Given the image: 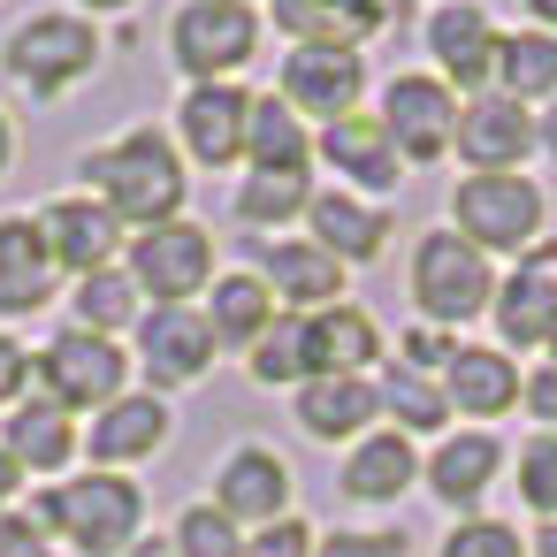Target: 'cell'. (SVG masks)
Wrapping results in <instances>:
<instances>
[{
  "instance_id": "7c38bea8",
  "label": "cell",
  "mask_w": 557,
  "mask_h": 557,
  "mask_svg": "<svg viewBox=\"0 0 557 557\" xmlns=\"http://www.w3.org/2000/svg\"><path fill=\"white\" fill-rule=\"evenodd\" d=\"M397 0H275V24L298 47H367L374 32H389Z\"/></svg>"
},
{
  "instance_id": "ba28073f",
  "label": "cell",
  "mask_w": 557,
  "mask_h": 557,
  "mask_svg": "<svg viewBox=\"0 0 557 557\" xmlns=\"http://www.w3.org/2000/svg\"><path fill=\"white\" fill-rule=\"evenodd\" d=\"M92 54H100V39H92V24H77V16H32V24L9 39V70H16L32 92H62L70 77L92 70Z\"/></svg>"
},
{
  "instance_id": "d6986e66",
  "label": "cell",
  "mask_w": 557,
  "mask_h": 557,
  "mask_svg": "<svg viewBox=\"0 0 557 557\" xmlns=\"http://www.w3.org/2000/svg\"><path fill=\"white\" fill-rule=\"evenodd\" d=\"M321 153H329V169H344V176L367 184V191H397V176H405V161H397V146L382 138L374 115H344V123H329Z\"/></svg>"
},
{
  "instance_id": "5bb4252c",
  "label": "cell",
  "mask_w": 557,
  "mask_h": 557,
  "mask_svg": "<svg viewBox=\"0 0 557 557\" xmlns=\"http://www.w3.org/2000/svg\"><path fill=\"white\" fill-rule=\"evenodd\" d=\"M138 344H146L153 382H199L207 359H214V329H207L191 306H153L146 329H138Z\"/></svg>"
},
{
  "instance_id": "8fae6325",
  "label": "cell",
  "mask_w": 557,
  "mask_h": 557,
  "mask_svg": "<svg viewBox=\"0 0 557 557\" xmlns=\"http://www.w3.org/2000/svg\"><path fill=\"white\" fill-rule=\"evenodd\" d=\"M450 146L466 153V169H473V176H511V169L527 161V146H534V123H527V108H519V100L488 92V100L458 108Z\"/></svg>"
},
{
  "instance_id": "836d02e7",
  "label": "cell",
  "mask_w": 557,
  "mask_h": 557,
  "mask_svg": "<svg viewBox=\"0 0 557 557\" xmlns=\"http://www.w3.org/2000/svg\"><path fill=\"white\" fill-rule=\"evenodd\" d=\"M306 169H252V184H237V214L245 222H290V214H306Z\"/></svg>"
},
{
  "instance_id": "681fc988",
  "label": "cell",
  "mask_w": 557,
  "mask_h": 557,
  "mask_svg": "<svg viewBox=\"0 0 557 557\" xmlns=\"http://www.w3.org/2000/svg\"><path fill=\"white\" fill-rule=\"evenodd\" d=\"M131 557H176L169 542H131Z\"/></svg>"
},
{
  "instance_id": "d4e9b609",
  "label": "cell",
  "mask_w": 557,
  "mask_h": 557,
  "mask_svg": "<svg viewBox=\"0 0 557 557\" xmlns=\"http://www.w3.org/2000/svg\"><path fill=\"white\" fill-rule=\"evenodd\" d=\"M70 443H77V428H70V412L54 405V397H32V405H16L9 412V450L16 466H39V473H54V466H70Z\"/></svg>"
},
{
  "instance_id": "ee69618b",
  "label": "cell",
  "mask_w": 557,
  "mask_h": 557,
  "mask_svg": "<svg viewBox=\"0 0 557 557\" xmlns=\"http://www.w3.org/2000/svg\"><path fill=\"white\" fill-rule=\"evenodd\" d=\"M519 397H527V412H534V420H549V428H557V367H542L534 382H519Z\"/></svg>"
},
{
  "instance_id": "7402d4cb",
  "label": "cell",
  "mask_w": 557,
  "mask_h": 557,
  "mask_svg": "<svg viewBox=\"0 0 557 557\" xmlns=\"http://www.w3.org/2000/svg\"><path fill=\"white\" fill-rule=\"evenodd\" d=\"M306 214H313V237H321L329 260H374L382 237H389V214H382V207H359V199H344V191L306 199Z\"/></svg>"
},
{
  "instance_id": "ffe728a7",
  "label": "cell",
  "mask_w": 557,
  "mask_h": 557,
  "mask_svg": "<svg viewBox=\"0 0 557 557\" xmlns=\"http://www.w3.org/2000/svg\"><path fill=\"white\" fill-rule=\"evenodd\" d=\"M367 420H374V382H359V374H313L298 389V428L321 435V443L359 435Z\"/></svg>"
},
{
  "instance_id": "7dc6e473",
  "label": "cell",
  "mask_w": 557,
  "mask_h": 557,
  "mask_svg": "<svg viewBox=\"0 0 557 557\" xmlns=\"http://www.w3.org/2000/svg\"><path fill=\"white\" fill-rule=\"evenodd\" d=\"M16 473H24V466H16L9 450H0V496H9V488H16Z\"/></svg>"
},
{
  "instance_id": "e575fe53",
  "label": "cell",
  "mask_w": 557,
  "mask_h": 557,
  "mask_svg": "<svg viewBox=\"0 0 557 557\" xmlns=\"http://www.w3.org/2000/svg\"><path fill=\"white\" fill-rule=\"evenodd\" d=\"M131 313H138V283H131L123 268L85 275V290H77V329L108 336V329H131Z\"/></svg>"
},
{
  "instance_id": "277c9868",
  "label": "cell",
  "mask_w": 557,
  "mask_h": 557,
  "mask_svg": "<svg viewBox=\"0 0 557 557\" xmlns=\"http://www.w3.org/2000/svg\"><path fill=\"white\" fill-rule=\"evenodd\" d=\"M169 39H176V70H184V77L222 85L230 70L252 62V47H260V16L245 9V0H191V9H176Z\"/></svg>"
},
{
  "instance_id": "2e32d148",
  "label": "cell",
  "mask_w": 557,
  "mask_h": 557,
  "mask_svg": "<svg viewBox=\"0 0 557 557\" xmlns=\"http://www.w3.org/2000/svg\"><path fill=\"white\" fill-rule=\"evenodd\" d=\"M496 329L504 344H557V275H549V252H534L511 283H496Z\"/></svg>"
},
{
  "instance_id": "f1b7e54d",
  "label": "cell",
  "mask_w": 557,
  "mask_h": 557,
  "mask_svg": "<svg viewBox=\"0 0 557 557\" xmlns=\"http://www.w3.org/2000/svg\"><path fill=\"white\" fill-rule=\"evenodd\" d=\"M306 321H313V367L321 374H359L382 351V336L359 306H329V313H306Z\"/></svg>"
},
{
  "instance_id": "7a4b0ae2",
  "label": "cell",
  "mask_w": 557,
  "mask_h": 557,
  "mask_svg": "<svg viewBox=\"0 0 557 557\" xmlns=\"http://www.w3.org/2000/svg\"><path fill=\"white\" fill-rule=\"evenodd\" d=\"M32 519H39V527H54V534H70L85 557H115V549H131V542H138L146 496H138V481L85 473V481H62V488H47Z\"/></svg>"
},
{
  "instance_id": "74e56055",
  "label": "cell",
  "mask_w": 557,
  "mask_h": 557,
  "mask_svg": "<svg viewBox=\"0 0 557 557\" xmlns=\"http://www.w3.org/2000/svg\"><path fill=\"white\" fill-rule=\"evenodd\" d=\"M519 496H527L542 519H557V428H542V435L527 443V458H519Z\"/></svg>"
},
{
  "instance_id": "4316f807",
  "label": "cell",
  "mask_w": 557,
  "mask_h": 557,
  "mask_svg": "<svg viewBox=\"0 0 557 557\" xmlns=\"http://www.w3.org/2000/svg\"><path fill=\"white\" fill-rule=\"evenodd\" d=\"M412 443L405 435H367L359 450H351V466H344V496H359V504H389V496H405L412 488Z\"/></svg>"
},
{
  "instance_id": "ac0fdd59",
  "label": "cell",
  "mask_w": 557,
  "mask_h": 557,
  "mask_svg": "<svg viewBox=\"0 0 557 557\" xmlns=\"http://www.w3.org/2000/svg\"><path fill=\"white\" fill-rule=\"evenodd\" d=\"M283 504H290V473H283V458L275 450H230V466H222V511L245 527H275L283 519Z\"/></svg>"
},
{
  "instance_id": "c3c4849f",
  "label": "cell",
  "mask_w": 557,
  "mask_h": 557,
  "mask_svg": "<svg viewBox=\"0 0 557 557\" xmlns=\"http://www.w3.org/2000/svg\"><path fill=\"white\" fill-rule=\"evenodd\" d=\"M527 9H534V24H549V32H557V0H527Z\"/></svg>"
},
{
  "instance_id": "8d00e7d4",
  "label": "cell",
  "mask_w": 557,
  "mask_h": 557,
  "mask_svg": "<svg viewBox=\"0 0 557 557\" xmlns=\"http://www.w3.org/2000/svg\"><path fill=\"white\" fill-rule=\"evenodd\" d=\"M176 557H245V534L222 504H191L176 519Z\"/></svg>"
},
{
  "instance_id": "b9f144b4",
  "label": "cell",
  "mask_w": 557,
  "mask_h": 557,
  "mask_svg": "<svg viewBox=\"0 0 557 557\" xmlns=\"http://www.w3.org/2000/svg\"><path fill=\"white\" fill-rule=\"evenodd\" d=\"M321 557H405V542L397 534H329Z\"/></svg>"
},
{
  "instance_id": "d6a6232c",
  "label": "cell",
  "mask_w": 557,
  "mask_h": 557,
  "mask_svg": "<svg viewBox=\"0 0 557 557\" xmlns=\"http://www.w3.org/2000/svg\"><path fill=\"white\" fill-rule=\"evenodd\" d=\"M496 70H504V100H542L557 92V39L549 32L496 39Z\"/></svg>"
},
{
  "instance_id": "7bdbcfd3",
  "label": "cell",
  "mask_w": 557,
  "mask_h": 557,
  "mask_svg": "<svg viewBox=\"0 0 557 557\" xmlns=\"http://www.w3.org/2000/svg\"><path fill=\"white\" fill-rule=\"evenodd\" d=\"M0 557H47V527L39 519H0Z\"/></svg>"
},
{
  "instance_id": "f546056e",
  "label": "cell",
  "mask_w": 557,
  "mask_h": 557,
  "mask_svg": "<svg viewBox=\"0 0 557 557\" xmlns=\"http://www.w3.org/2000/svg\"><path fill=\"white\" fill-rule=\"evenodd\" d=\"M245 146H252V169H306V153H313V138H306L290 100H252Z\"/></svg>"
},
{
  "instance_id": "816d5d0a",
  "label": "cell",
  "mask_w": 557,
  "mask_h": 557,
  "mask_svg": "<svg viewBox=\"0 0 557 557\" xmlns=\"http://www.w3.org/2000/svg\"><path fill=\"white\" fill-rule=\"evenodd\" d=\"M542 146H549V153H557V108H549V123H542Z\"/></svg>"
},
{
  "instance_id": "8992f818",
  "label": "cell",
  "mask_w": 557,
  "mask_h": 557,
  "mask_svg": "<svg viewBox=\"0 0 557 557\" xmlns=\"http://www.w3.org/2000/svg\"><path fill=\"white\" fill-rule=\"evenodd\" d=\"M207 275H214V237L199 222H161L131 245V283L161 306H184L191 290H207Z\"/></svg>"
},
{
  "instance_id": "30bf717a",
  "label": "cell",
  "mask_w": 557,
  "mask_h": 557,
  "mask_svg": "<svg viewBox=\"0 0 557 557\" xmlns=\"http://www.w3.org/2000/svg\"><path fill=\"white\" fill-rule=\"evenodd\" d=\"M359 85H367V70H359L351 47H298V54H283V100L298 115L344 123L359 108Z\"/></svg>"
},
{
  "instance_id": "d590c367",
  "label": "cell",
  "mask_w": 557,
  "mask_h": 557,
  "mask_svg": "<svg viewBox=\"0 0 557 557\" xmlns=\"http://www.w3.org/2000/svg\"><path fill=\"white\" fill-rule=\"evenodd\" d=\"M374 405H389L405 428H420V435H435L443 428V412H450V397L428 382V374H412V367H389L382 374V389H374Z\"/></svg>"
},
{
  "instance_id": "cb8c5ba5",
  "label": "cell",
  "mask_w": 557,
  "mask_h": 557,
  "mask_svg": "<svg viewBox=\"0 0 557 557\" xmlns=\"http://www.w3.org/2000/svg\"><path fill=\"white\" fill-rule=\"evenodd\" d=\"M161 435H169L161 397H115L85 443H92V458H100V466H123V458H153V450H161Z\"/></svg>"
},
{
  "instance_id": "9c48e42d",
  "label": "cell",
  "mask_w": 557,
  "mask_h": 557,
  "mask_svg": "<svg viewBox=\"0 0 557 557\" xmlns=\"http://www.w3.org/2000/svg\"><path fill=\"white\" fill-rule=\"evenodd\" d=\"M382 138L397 146V161H443V146H450V131H458V108H450V92L435 85V77H397L389 92H382Z\"/></svg>"
},
{
  "instance_id": "52a82bcc",
  "label": "cell",
  "mask_w": 557,
  "mask_h": 557,
  "mask_svg": "<svg viewBox=\"0 0 557 557\" xmlns=\"http://www.w3.org/2000/svg\"><path fill=\"white\" fill-rule=\"evenodd\" d=\"M39 374H47V397L62 412H85V405H115L123 397V351L108 336H92V329H62L47 344Z\"/></svg>"
},
{
  "instance_id": "44dd1931",
  "label": "cell",
  "mask_w": 557,
  "mask_h": 557,
  "mask_svg": "<svg viewBox=\"0 0 557 557\" xmlns=\"http://www.w3.org/2000/svg\"><path fill=\"white\" fill-rule=\"evenodd\" d=\"M428 47L443 54V77L450 85H481L488 70H496V32H488V16L481 9H435V24H428Z\"/></svg>"
},
{
  "instance_id": "5b68a950",
  "label": "cell",
  "mask_w": 557,
  "mask_h": 557,
  "mask_svg": "<svg viewBox=\"0 0 557 557\" xmlns=\"http://www.w3.org/2000/svg\"><path fill=\"white\" fill-rule=\"evenodd\" d=\"M542 230V191L527 176H466L458 184V237L481 252H527Z\"/></svg>"
},
{
  "instance_id": "484cf974",
  "label": "cell",
  "mask_w": 557,
  "mask_h": 557,
  "mask_svg": "<svg viewBox=\"0 0 557 557\" xmlns=\"http://www.w3.org/2000/svg\"><path fill=\"white\" fill-rule=\"evenodd\" d=\"M496 466H504V443H496V435H450V443H435L428 481H435L443 504H473V496L496 481Z\"/></svg>"
},
{
  "instance_id": "f907efd6",
  "label": "cell",
  "mask_w": 557,
  "mask_h": 557,
  "mask_svg": "<svg viewBox=\"0 0 557 557\" xmlns=\"http://www.w3.org/2000/svg\"><path fill=\"white\" fill-rule=\"evenodd\" d=\"M9 153H16V131H9V115H0V169H9Z\"/></svg>"
},
{
  "instance_id": "83f0119b",
  "label": "cell",
  "mask_w": 557,
  "mask_h": 557,
  "mask_svg": "<svg viewBox=\"0 0 557 557\" xmlns=\"http://www.w3.org/2000/svg\"><path fill=\"white\" fill-rule=\"evenodd\" d=\"M268 290L290 306L344 298V260H329L321 245H268Z\"/></svg>"
},
{
  "instance_id": "4fadbf2b",
  "label": "cell",
  "mask_w": 557,
  "mask_h": 557,
  "mask_svg": "<svg viewBox=\"0 0 557 557\" xmlns=\"http://www.w3.org/2000/svg\"><path fill=\"white\" fill-rule=\"evenodd\" d=\"M39 230H47L54 268H77V275H100V268L115 260V245H123V222H115L100 199H54V207L39 214Z\"/></svg>"
},
{
  "instance_id": "6da1fadb",
  "label": "cell",
  "mask_w": 557,
  "mask_h": 557,
  "mask_svg": "<svg viewBox=\"0 0 557 557\" xmlns=\"http://www.w3.org/2000/svg\"><path fill=\"white\" fill-rule=\"evenodd\" d=\"M85 176L100 184V207L115 222H138V230H161L184 207V161H176V146L161 131H131V138L100 146L85 161Z\"/></svg>"
},
{
  "instance_id": "3957f363",
  "label": "cell",
  "mask_w": 557,
  "mask_h": 557,
  "mask_svg": "<svg viewBox=\"0 0 557 557\" xmlns=\"http://www.w3.org/2000/svg\"><path fill=\"white\" fill-rule=\"evenodd\" d=\"M412 298H420V313H428L435 329L473 321V313L496 298V283H488V252L466 245L458 230L420 237V252H412Z\"/></svg>"
},
{
  "instance_id": "db71d44e",
  "label": "cell",
  "mask_w": 557,
  "mask_h": 557,
  "mask_svg": "<svg viewBox=\"0 0 557 557\" xmlns=\"http://www.w3.org/2000/svg\"><path fill=\"white\" fill-rule=\"evenodd\" d=\"M549 351H557V344H549ZM549 367H557V359H549Z\"/></svg>"
},
{
  "instance_id": "ab89813d",
  "label": "cell",
  "mask_w": 557,
  "mask_h": 557,
  "mask_svg": "<svg viewBox=\"0 0 557 557\" xmlns=\"http://www.w3.org/2000/svg\"><path fill=\"white\" fill-rule=\"evenodd\" d=\"M245 557H313V534L298 527V519H275V527H260L252 534V549Z\"/></svg>"
},
{
  "instance_id": "f35d334b",
  "label": "cell",
  "mask_w": 557,
  "mask_h": 557,
  "mask_svg": "<svg viewBox=\"0 0 557 557\" xmlns=\"http://www.w3.org/2000/svg\"><path fill=\"white\" fill-rule=\"evenodd\" d=\"M443 557H527V549H519V534H511L504 519H466V527L443 542Z\"/></svg>"
},
{
  "instance_id": "60d3db41",
  "label": "cell",
  "mask_w": 557,
  "mask_h": 557,
  "mask_svg": "<svg viewBox=\"0 0 557 557\" xmlns=\"http://www.w3.org/2000/svg\"><path fill=\"white\" fill-rule=\"evenodd\" d=\"M450 359H458V344H450L443 329H412V336H405V367H412V374H435V367H450Z\"/></svg>"
},
{
  "instance_id": "603a6c76",
  "label": "cell",
  "mask_w": 557,
  "mask_h": 557,
  "mask_svg": "<svg viewBox=\"0 0 557 557\" xmlns=\"http://www.w3.org/2000/svg\"><path fill=\"white\" fill-rule=\"evenodd\" d=\"M443 374H450V382H443V397H450L458 412H473V420H496V412H511V405H519V367H511V359H496V351H458Z\"/></svg>"
},
{
  "instance_id": "e0dca14e",
  "label": "cell",
  "mask_w": 557,
  "mask_h": 557,
  "mask_svg": "<svg viewBox=\"0 0 557 557\" xmlns=\"http://www.w3.org/2000/svg\"><path fill=\"white\" fill-rule=\"evenodd\" d=\"M54 298V252L39 222H0V313H39Z\"/></svg>"
},
{
  "instance_id": "1f68e13d",
  "label": "cell",
  "mask_w": 557,
  "mask_h": 557,
  "mask_svg": "<svg viewBox=\"0 0 557 557\" xmlns=\"http://www.w3.org/2000/svg\"><path fill=\"white\" fill-rule=\"evenodd\" d=\"M252 374H260V382H313V374H321V367H313V321H306V313L268 321L260 344H252Z\"/></svg>"
},
{
  "instance_id": "bcb514c9",
  "label": "cell",
  "mask_w": 557,
  "mask_h": 557,
  "mask_svg": "<svg viewBox=\"0 0 557 557\" xmlns=\"http://www.w3.org/2000/svg\"><path fill=\"white\" fill-rule=\"evenodd\" d=\"M534 557H557V519H542V534H534Z\"/></svg>"
},
{
  "instance_id": "f6af8a7d",
  "label": "cell",
  "mask_w": 557,
  "mask_h": 557,
  "mask_svg": "<svg viewBox=\"0 0 557 557\" xmlns=\"http://www.w3.org/2000/svg\"><path fill=\"white\" fill-rule=\"evenodd\" d=\"M24 374H32V359H24V344H16V336H0V405H9V397L24 389Z\"/></svg>"
},
{
  "instance_id": "4dcf8cb0",
  "label": "cell",
  "mask_w": 557,
  "mask_h": 557,
  "mask_svg": "<svg viewBox=\"0 0 557 557\" xmlns=\"http://www.w3.org/2000/svg\"><path fill=\"white\" fill-rule=\"evenodd\" d=\"M268 283H252V275H222L214 283V313H207V329H214V344H237V351H252L260 344V329L275 321L268 313Z\"/></svg>"
},
{
  "instance_id": "f5cc1de1",
  "label": "cell",
  "mask_w": 557,
  "mask_h": 557,
  "mask_svg": "<svg viewBox=\"0 0 557 557\" xmlns=\"http://www.w3.org/2000/svg\"><path fill=\"white\" fill-rule=\"evenodd\" d=\"M85 9H131V0H85Z\"/></svg>"
},
{
  "instance_id": "9a60e30c",
  "label": "cell",
  "mask_w": 557,
  "mask_h": 557,
  "mask_svg": "<svg viewBox=\"0 0 557 557\" xmlns=\"http://www.w3.org/2000/svg\"><path fill=\"white\" fill-rule=\"evenodd\" d=\"M245 115H252V100H245L237 85H199V92L184 100V146H191V161L230 169V161L245 153Z\"/></svg>"
}]
</instances>
